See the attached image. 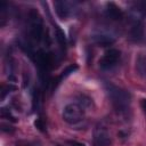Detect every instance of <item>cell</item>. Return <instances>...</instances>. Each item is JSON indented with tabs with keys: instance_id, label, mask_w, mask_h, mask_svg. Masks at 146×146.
<instances>
[{
	"instance_id": "cell-1",
	"label": "cell",
	"mask_w": 146,
	"mask_h": 146,
	"mask_svg": "<svg viewBox=\"0 0 146 146\" xmlns=\"http://www.w3.org/2000/svg\"><path fill=\"white\" fill-rule=\"evenodd\" d=\"M105 89H106V92L108 95V98H110L112 105L114 106V108L116 111L125 112L129 108L130 102H131V96L127 90H124L117 86H114L112 83H106Z\"/></svg>"
},
{
	"instance_id": "cell-2",
	"label": "cell",
	"mask_w": 146,
	"mask_h": 146,
	"mask_svg": "<svg viewBox=\"0 0 146 146\" xmlns=\"http://www.w3.org/2000/svg\"><path fill=\"white\" fill-rule=\"evenodd\" d=\"M83 108L78 104H68L64 107L62 117L68 124H76L83 120Z\"/></svg>"
},
{
	"instance_id": "cell-3",
	"label": "cell",
	"mask_w": 146,
	"mask_h": 146,
	"mask_svg": "<svg viewBox=\"0 0 146 146\" xmlns=\"http://www.w3.org/2000/svg\"><path fill=\"white\" fill-rule=\"evenodd\" d=\"M29 22H30V33L32 38L36 41L42 39L43 35V23L42 18L36 9H31L29 13Z\"/></svg>"
},
{
	"instance_id": "cell-4",
	"label": "cell",
	"mask_w": 146,
	"mask_h": 146,
	"mask_svg": "<svg viewBox=\"0 0 146 146\" xmlns=\"http://www.w3.org/2000/svg\"><path fill=\"white\" fill-rule=\"evenodd\" d=\"M120 51L117 49H108L107 51H105V54L103 55V57L99 59V66L103 70H110L113 66L116 65V63L120 59Z\"/></svg>"
},
{
	"instance_id": "cell-5",
	"label": "cell",
	"mask_w": 146,
	"mask_h": 146,
	"mask_svg": "<svg viewBox=\"0 0 146 146\" xmlns=\"http://www.w3.org/2000/svg\"><path fill=\"white\" fill-rule=\"evenodd\" d=\"M110 145H111V137L107 129L104 125L98 124L94 131L92 146H110Z\"/></svg>"
},
{
	"instance_id": "cell-6",
	"label": "cell",
	"mask_w": 146,
	"mask_h": 146,
	"mask_svg": "<svg viewBox=\"0 0 146 146\" xmlns=\"http://www.w3.org/2000/svg\"><path fill=\"white\" fill-rule=\"evenodd\" d=\"M144 36V25L141 22L136 21L130 29V38L135 42H140Z\"/></svg>"
},
{
	"instance_id": "cell-7",
	"label": "cell",
	"mask_w": 146,
	"mask_h": 146,
	"mask_svg": "<svg viewBox=\"0 0 146 146\" xmlns=\"http://www.w3.org/2000/svg\"><path fill=\"white\" fill-rule=\"evenodd\" d=\"M106 15H107L108 18H111L113 21H119L123 17V11L114 2H107V5H106Z\"/></svg>"
},
{
	"instance_id": "cell-8",
	"label": "cell",
	"mask_w": 146,
	"mask_h": 146,
	"mask_svg": "<svg viewBox=\"0 0 146 146\" xmlns=\"http://www.w3.org/2000/svg\"><path fill=\"white\" fill-rule=\"evenodd\" d=\"M54 8H55L56 15L60 19H66L68 17V15H70V7H68L67 2H65V1H55L54 2Z\"/></svg>"
},
{
	"instance_id": "cell-9",
	"label": "cell",
	"mask_w": 146,
	"mask_h": 146,
	"mask_svg": "<svg viewBox=\"0 0 146 146\" xmlns=\"http://www.w3.org/2000/svg\"><path fill=\"white\" fill-rule=\"evenodd\" d=\"M136 71L140 78L146 79V54L138 55L136 59Z\"/></svg>"
},
{
	"instance_id": "cell-10",
	"label": "cell",
	"mask_w": 146,
	"mask_h": 146,
	"mask_svg": "<svg viewBox=\"0 0 146 146\" xmlns=\"http://www.w3.org/2000/svg\"><path fill=\"white\" fill-rule=\"evenodd\" d=\"M92 40L95 43H97L98 46L102 47H106V46H111L112 43H114V38L110 34H95L92 36Z\"/></svg>"
},
{
	"instance_id": "cell-11",
	"label": "cell",
	"mask_w": 146,
	"mask_h": 146,
	"mask_svg": "<svg viewBox=\"0 0 146 146\" xmlns=\"http://www.w3.org/2000/svg\"><path fill=\"white\" fill-rule=\"evenodd\" d=\"M55 36H56V40L59 43V46L62 48H65V46H66V36H65V33L57 25H55Z\"/></svg>"
},
{
	"instance_id": "cell-12",
	"label": "cell",
	"mask_w": 146,
	"mask_h": 146,
	"mask_svg": "<svg viewBox=\"0 0 146 146\" xmlns=\"http://www.w3.org/2000/svg\"><path fill=\"white\" fill-rule=\"evenodd\" d=\"M0 115H1L2 119H6V120H8V121H10V122H16V121H17V119L10 113V111L7 110V108H5V107L1 108V111H0Z\"/></svg>"
},
{
	"instance_id": "cell-13",
	"label": "cell",
	"mask_w": 146,
	"mask_h": 146,
	"mask_svg": "<svg viewBox=\"0 0 146 146\" xmlns=\"http://www.w3.org/2000/svg\"><path fill=\"white\" fill-rule=\"evenodd\" d=\"M76 70H78V65H75V64L67 66V67H66V68L63 71V73L60 74V76H59V80H62V79H64V78L68 76L70 74H72V73H73V72H75Z\"/></svg>"
},
{
	"instance_id": "cell-14",
	"label": "cell",
	"mask_w": 146,
	"mask_h": 146,
	"mask_svg": "<svg viewBox=\"0 0 146 146\" xmlns=\"http://www.w3.org/2000/svg\"><path fill=\"white\" fill-rule=\"evenodd\" d=\"M11 90H16V87L15 86H13V84H8V86H2L1 87V96H0V98H1V100H3L5 99V97H6V95H8Z\"/></svg>"
},
{
	"instance_id": "cell-15",
	"label": "cell",
	"mask_w": 146,
	"mask_h": 146,
	"mask_svg": "<svg viewBox=\"0 0 146 146\" xmlns=\"http://www.w3.org/2000/svg\"><path fill=\"white\" fill-rule=\"evenodd\" d=\"M34 125H35V128H36L38 130H40V131H42V132L46 131V124H44V122H43L41 119H36V120L34 121Z\"/></svg>"
},
{
	"instance_id": "cell-16",
	"label": "cell",
	"mask_w": 146,
	"mask_h": 146,
	"mask_svg": "<svg viewBox=\"0 0 146 146\" xmlns=\"http://www.w3.org/2000/svg\"><path fill=\"white\" fill-rule=\"evenodd\" d=\"M1 130L3 132H13L15 130L14 127H11L10 124H5V123H1Z\"/></svg>"
},
{
	"instance_id": "cell-17",
	"label": "cell",
	"mask_w": 146,
	"mask_h": 146,
	"mask_svg": "<svg viewBox=\"0 0 146 146\" xmlns=\"http://www.w3.org/2000/svg\"><path fill=\"white\" fill-rule=\"evenodd\" d=\"M68 145H70V146H86L84 144L79 143V141H75V140H70V141H68Z\"/></svg>"
},
{
	"instance_id": "cell-18",
	"label": "cell",
	"mask_w": 146,
	"mask_h": 146,
	"mask_svg": "<svg viewBox=\"0 0 146 146\" xmlns=\"http://www.w3.org/2000/svg\"><path fill=\"white\" fill-rule=\"evenodd\" d=\"M56 146H60V145H56Z\"/></svg>"
}]
</instances>
